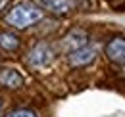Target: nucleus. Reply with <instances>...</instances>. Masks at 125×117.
I'll list each match as a JSON object with an SVG mask.
<instances>
[{
    "label": "nucleus",
    "instance_id": "obj_2",
    "mask_svg": "<svg viewBox=\"0 0 125 117\" xmlns=\"http://www.w3.org/2000/svg\"><path fill=\"white\" fill-rule=\"evenodd\" d=\"M54 56H56L54 54V48L48 42H39V44H35V48L29 52V58L27 59H29V63H31L33 67L41 69V67H48L52 63Z\"/></svg>",
    "mask_w": 125,
    "mask_h": 117
},
{
    "label": "nucleus",
    "instance_id": "obj_10",
    "mask_svg": "<svg viewBox=\"0 0 125 117\" xmlns=\"http://www.w3.org/2000/svg\"><path fill=\"white\" fill-rule=\"evenodd\" d=\"M6 4H8V0H0V10H2V8L6 6Z\"/></svg>",
    "mask_w": 125,
    "mask_h": 117
},
{
    "label": "nucleus",
    "instance_id": "obj_4",
    "mask_svg": "<svg viewBox=\"0 0 125 117\" xmlns=\"http://www.w3.org/2000/svg\"><path fill=\"white\" fill-rule=\"evenodd\" d=\"M106 56L112 63L125 67V39H119V37L112 39L106 46Z\"/></svg>",
    "mask_w": 125,
    "mask_h": 117
},
{
    "label": "nucleus",
    "instance_id": "obj_9",
    "mask_svg": "<svg viewBox=\"0 0 125 117\" xmlns=\"http://www.w3.org/2000/svg\"><path fill=\"white\" fill-rule=\"evenodd\" d=\"M6 117H37L33 113L31 109H14V111H10Z\"/></svg>",
    "mask_w": 125,
    "mask_h": 117
},
{
    "label": "nucleus",
    "instance_id": "obj_5",
    "mask_svg": "<svg viewBox=\"0 0 125 117\" xmlns=\"http://www.w3.org/2000/svg\"><path fill=\"white\" fill-rule=\"evenodd\" d=\"M39 8L46 10L50 14H58V15H65L73 10V2L71 0H35Z\"/></svg>",
    "mask_w": 125,
    "mask_h": 117
},
{
    "label": "nucleus",
    "instance_id": "obj_8",
    "mask_svg": "<svg viewBox=\"0 0 125 117\" xmlns=\"http://www.w3.org/2000/svg\"><path fill=\"white\" fill-rule=\"evenodd\" d=\"M0 48L8 52H16L19 48V39L12 33H0Z\"/></svg>",
    "mask_w": 125,
    "mask_h": 117
},
{
    "label": "nucleus",
    "instance_id": "obj_7",
    "mask_svg": "<svg viewBox=\"0 0 125 117\" xmlns=\"http://www.w3.org/2000/svg\"><path fill=\"white\" fill-rule=\"evenodd\" d=\"M0 85L4 88H19L23 85V77L16 69H2L0 71Z\"/></svg>",
    "mask_w": 125,
    "mask_h": 117
},
{
    "label": "nucleus",
    "instance_id": "obj_3",
    "mask_svg": "<svg viewBox=\"0 0 125 117\" xmlns=\"http://www.w3.org/2000/svg\"><path fill=\"white\" fill-rule=\"evenodd\" d=\"M96 56H98V46L87 42L85 46H81L77 50L69 52V63H71L73 67H83V65L93 63L94 59H96Z\"/></svg>",
    "mask_w": 125,
    "mask_h": 117
},
{
    "label": "nucleus",
    "instance_id": "obj_1",
    "mask_svg": "<svg viewBox=\"0 0 125 117\" xmlns=\"http://www.w3.org/2000/svg\"><path fill=\"white\" fill-rule=\"evenodd\" d=\"M41 19H42V10L33 2H19L6 15V21L16 29L31 27L33 23H37Z\"/></svg>",
    "mask_w": 125,
    "mask_h": 117
},
{
    "label": "nucleus",
    "instance_id": "obj_6",
    "mask_svg": "<svg viewBox=\"0 0 125 117\" xmlns=\"http://www.w3.org/2000/svg\"><path fill=\"white\" fill-rule=\"evenodd\" d=\"M87 40H89V35H87L85 31L73 29L69 35H65V37L62 39V46L67 50V52H73V50H77V48H81V46H85Z\"/></svg>",
    "mask_w": 125,
    "mask_h": 117
}]
</instances>
